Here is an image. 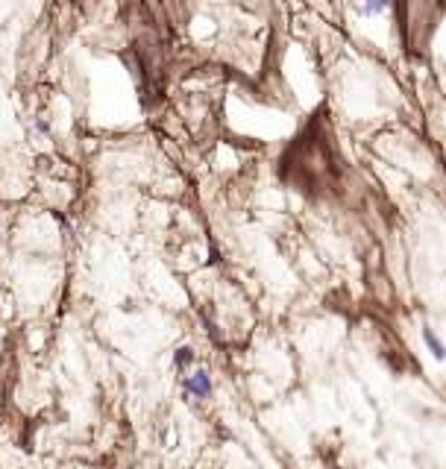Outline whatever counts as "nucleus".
<instances>
[{
  "mask_svg": "<svg viewBox=\"0 0 446 469\" xmlns=\"http://www.w3.org/2000/svg\"><path fill=\"white\" fill-rule=\"evenodd\" d=\"M185 393L197 396V399H206L208 393H212V376H208L206 369H197L194 376L185 378Z\"/></svg>",
  "mask_w": 446,
  "mask_h": 469,
  "instance_id": "1",
  "label": "nucleus"
},
{
  "mask_svg": "<svg viewBox=\"0 0 446 469\" xmlns=\"http://www.w3.org/2000/svg\"><path fill=\"white\" fill-rule=\"evenodd\" d=\"M423 340H426V347H429L431 358H435V361H443V343H440V338H438L429 326H423Z\"/></svg>",
  "mask_w": 446,
  "mask_h": 469,
  "instance_id": "2",
  "label": "nucleus"
},
{
  "mask_svg": "<svg viewBox=\"0 0 446 469\" xmlns=\"http://www.w3.org/2000/svg\"><path fill=\"white\" fill-rule=\"evenodd\" d=\"M191 361H194V349H191V347L177 349V358H173V364H177V367H188Z\"/></svg>",
  "mask_w": 446,
  "mask_h": 469,
  "instance_id": "4",
  "label": "nucleus"
},
{
  "mask_svg": "<svg viewBox=\"0 0 446 469\" xmlns=\"http://www.w3.org/2000/svg\"><path fill=\"white\" fill-rule=\"evenodd\" d=\"M391 6V0H367L364 3V15H379V12H385Z\"/></svg>",
  "mask_w": 446,
  "mask_h": 469,
  "instance_id": "3",
  "label": "nucleus"
}]
</instances>
